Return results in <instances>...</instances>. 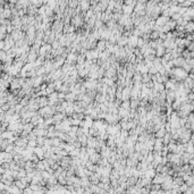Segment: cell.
I'll return each instance as SVG.
<instances>
[{
    "instance_id": "1",
    "label": "cell",
    "mask_w": 194,
    "mask_h": 194,
    "mask_svg": "<svg viewBox=\"0 0 194 194\" xmlns=\"http://www.w3.org/2000/svg\"><path fill=\"white\" fill-rule=\"evenodd\" d=\"M39 100V103H40V107H45V106H48L49 104V99L45 97H41L40 99H38Z\"/></svg>"
},
{
    "instance_id": "2",
    "label": "cell",
    "mask_w": 194,
    "mask_h": 194,
    "mask_svg": "<svg viewBox=\"0 0 194 194\" xmlns=\"http://www.w3.org/2000/svg\"><path fill=\"white\" fill-rule=\"evenodd\" d=\"M139 104H140L139 99H132L131 100V108L132 109H136V108L139 107Z\"/></svg>"
},
{
    "instance_id": "3",
    "label": "cell",
    "mask_w": 194,
    "mask_h": 194,
    "mask_svg": "<svg viewBox=\"0 0 194 194\" xmlns=\"http://www.w3.org/2000/svg\"><path fill=\"white\" fill-rule=\"evenodd\" d=\"M165 131H166L165 127H162L161 129H159V132H156V136H157V137H161V139H162L163 136H165V134H166Z\"/></svg>"
}]
</instances>
